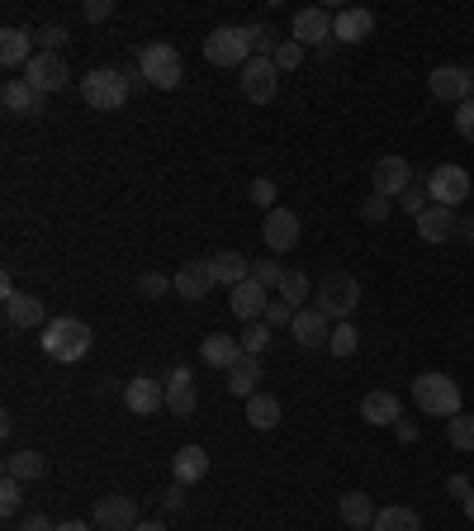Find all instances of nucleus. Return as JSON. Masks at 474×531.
<instances>
[{
    "mask_svg": "<svg viewBox=\"0 0 474 531\" xmlns=\"http://www.w3.org/2000/svg\"><path fill=\"white\" fill-rule=\"evenodd\" d=\"M133 81H138V76L114 72V67H95V72L81 76V100H86L91 110H100V114H114V110H124V105H128Z\"/></svg>",
    "mask_w": 474,
    "mask_h": 531,
    "instance_id": "f257e3e1",
    "label": "nucleus"
},
{
    "mask_svg": "<svg viewBox=\"0 0 474 531\" xmlns=\"http://www.w3.org/2000/svg\"><path fill=\"white\" fill-rule=\"evenodd\" d=\"M86 351H91V328L81 318H53L43 328V356L57 366H76Z\"/></svg>",
    "mask_w": 474,
    "mask_h": 531,
    "instance_id": "f03ea898",
    "label": "nucleus"
},
{
    "mask_svg": "<svg viewBox=\"0 0 474 531\" xmlns=\"http://www.w3.org/2000/svg\"><path fill=\"white\" fill-rule=\"evenodd\" d=\"M313 309L337 318V323H347L351 313L361 309V280L351 271H328L323 275V285L313 290Z\"/></svg>",
    "mask_w": 474,
    "mask_h": 531,
    "instance_id": "7ed1b4c3",
    "label": "nucleus"
},
{
    "mask_svg": "<svg viewBox=\"0 0 474 531\" xmlns=\"http://www.w3.org/2000/svg\"><path fill=\"white\" fill-rule=\"evenodd\" d=\"M413 403L427 418H456V413H465L460 408V385L451 375H441V370H427V375L413 380Z\"/></svg>",
    "mask_w": 474,
    "mask_h": 531,
    "instance_id": "20e7f679",
    "label": "nucleus"
},
{
    "mask_svg": "<svg viewBox=\"0 0 474 531\" xmlns=\"http://www.w3.org/2000/svg\"><path fill=\"white\" fill-rule=\"evenodd\" d=\"M138 72H143V81H152L157 91H176L185 81V62L181 53L171 48V43H147V48H138Z\"/></svg>",
    "mask_w": 474,
    "mask_h": 531,
    "instance_id": "39448f33",
    "label": "nucleus"
},
{
    "mask_svg": "<svg viewBox=\"0 0 474 531\" xmlns=\"http://www.w3.org/2000/svg\"><path fill=\"white\" fill-rule=\"evenodd\" d=\"M204 57L214 62V67H247L252 62V38H247V29H237V24H219L214 34L204 38Z\"/></svg>",
    "mask_w": 474,
    "mask_h": 531,
    "instance_id": "423d86ee",
    "label": "nucleus"
},
{
    "mask_svg": "<svg viewBox=\"0 0 474 531\" xmlns=\"http://www.w3.org/2000/svg\"><path fill=\"white\" fill-rule=\"evenodd\" d=\"M470 190H474L470 171L456 166V162L437 166V171L427 176V195H432V204H446V209H460V204L470 200Z\"/></svg>",
    "mask_w": 474,
    "mask_h": 531,
    "instance_id": "0eeeda50",
    "label": "nucleus"
},
{
    "mask_svg": "<svg viewBox=\"0 0 474 531\" xmlns=\"http://www.w3.org/2000/svg\"><path fill=\"white\" fill-rule=\"evenodd\" d=\"M408 185H413V166H408V157H394V152H389V157H380L375 171H370V190L384 195V200H399Z\"/></svg>",
    "mask_w": 474,
    "mask_h": 531,
    "instance_id": "6e6552de",
    "label": "nucleus"
},
{
    "mask_svg": "<svg viewBox=\"0 0 474 531\" xmlns=\"http://www.w3.org/2000/svg\"><path fill=\"white\" fill-rule=\"evenodd\" d=\"M242 95L252 100V105H266V100H275V86H280V67H275L271 57H252L247 67H242Z\"/></svg>",
    "mask_w": 474,
    "mask_h": 531,
    "instance_id": "1a4fd4ad",
    "label": "nucleus"
},
{
    "mask_svg": "<svg viewBox=\"0 0 474 531\" xmlns=\"http://www.w3.org/2000/svg\"><path fill=\"white\" fill-rule=\"evenodd\" d=\"M24 81H29L38 95L62 91V86H67V57L62 53H34V62L24 67Z\"/></svg>",
    "mask_w": 474,
    "mask_h": 531,
    "instance_id": "9d476101",
    "label": "nucleus"
},
{
    "mask_svg": "<svg viewBox=\"0 0 474 531\" xmlns=\"http://www.w3.org/2000/svg\"><path fill=\"white\" fill-rule=\"evenodd\" d=\"M124 408L133 418H152L157 408H166V380H147V375H133L124 389Z\"/></svg>",
    "mask_w": 474,
    "mask_h": 531,
    "instance_id": "9b49d317",
    "label": "nucleus"
},
{
    "mask_svg": "<svg viewBox=\"0 0 474 531\" xmlns=\"http://www.w3.org/2000/svg\"><path fill=\"white\" fill-rule=\"evenodd\" d=\"M427 91L437 95V100L465 105V100H474V72H465V67H437V72L427 76Z\"/></svg>",
    "mask_w": 474,
    "mask_h": 531,
    "instance_id": "f8f14e48",
    "label": "nucleus"
},
{
    "mask_svg": "<svg viewBox=\"0 0 474 531\" xmlns=\"http://www.w3.org/2000/svg\"><path fill=\"white\" fill-rule=\"evenodd\" d=\"M0 105H5V114H15V119H43V95L24 81V76H15V81H5L0 86Z\"/></svg>",
    "mask_w": 474,
    "mask_h": 531,
    "instance_id": "ddd939ff",
    "label": "nucleus"
},
{
    "mask_svg": "<svg viewBox=\"0 0 474 531\" xmlns=\"http://www.w3.org/2000/svg\"><path fill=\"white\" fill-rule=\"evenodd\" d=\"M95 527L100 531H133L138 527V503L128 494H110L95 503Z\"/></svg>",
    "mask_w": 474,
    "mask_h": 531,
    "instance_id": "4468645a",
    "label": "nucleus"
},
{
    "mask_svg": "<svg viewBox=\"0 0 474 531\" xmlns=\"http://www.w3.org/2000/svg\"><path fill=\"white\" fill-rule=\"evenodd\" d=\"M290 332H294V342H299L304 351H323V347H328V337H332V323H328V313L299 309V313H294V323H290Z\"/></svg>",
    "mask_w": 474,
    "mask_h": 531,
    "instance_id": "2eb2a0df",
    "label": "nucleus"
},
{
    "mask_svg": "<svg viewBox=\"0 0 474 531\" xmlns=\"http://www.w3.org/2000/svg\"><path fill=\"white\" fill-rule=\"evenodd\" d=\"M261 238H266L271 252H290L294 242H299V219H294V209H280V204H275L271 214H266V223H261Z\"/></svg>",
    "mask_w": 474,
    "mask_h": 531,
    "instance_id": "dca6fc26",
    "label": "nucleus"
},
{
    "mask_svg": "<svg viewBox=\"0 0 474 531\" xmlns=\"http://www.w3.org/2000/svg\"><path fill=\"white\" fill-rule=\"evenodd\" d=\"M294 43H304V48H323V43H332V15L328 10H318V5H309V10H299L294 15Z\"/></svg>",
    "mask_w": 474,
    "mask_h": 531,
    "instance_id": "f3484780",
    "label": "nucleus"
},
{
    "mask_svg": "<svg viewBox=\"0 0 474 531\" xmlns=\"http://www.w3.org/2000/svg\"><path fill=\"white\" fill-rule=\"evenodd\" d=\"M456 209H446V204H427L418 219H413V228H418V238L422 242H446V238H456Z\"/></svg>",
    "mask_w": 474,
    "mask_h": 531,
    "instance_id": "a211bd4d",
    "label": "nucleus"
},
{
    "mask_svg": "<svg viewBox=\"0 0 474 531\" xmlns=\"http://www.w3.org/2000/svg\"><path fill=\"white\" fill-rule=\"evenodd\" d=\"M200 356H204V366H214V370H223V375H228V370H233L237 361L247 356V351H242V337H223V332H209V337L200 342Z\"/></svg>",
    "mask_w": 474,
    "mask_h": 531,
    "instance_id": "6ab92c4d",
    "label": "nucleus"
},
{
    "mask_svg": "<svg viewBox=\"0 0 474 531\" xmlns=\"http://www.w3.org/2000/svg\"><path fill=\"white\" fill-rule=\"evenodd\" d=\"M370 34H375V15L361 10V5H351V10H337V15H332V38H337V43H365Z\"/></svg>",
    "mask_w": 474,
    "mask_h": 531,
    "instance_id": "aec40b11",
    "label": "nucleus"
},
{
    "mask_svg": "<svg viewBox=\"0 0 474 531\" xmlns=\"http://www.w3.org/2000/svg\"><path fill=\"white\" fill-rule=\"evenodd\" d=\"M228 309H233L242 323H261L266 309H271V294H266V285H256V280H242L233 290V304H228Z\"/></svg>",
    "mask_w": 474,
    "mask_h": 531,
    "instance_id": "412c9836",
    "label": "nucleus"
},
{
    "mask_svg": "<svg viewBox=\"0 0 474 531\" xmlns=\"http://www.w3.org/2000/svg\"><path fill=\"white\" fill-rule=\"evenodd\" d=\"M361 418L370 422V427H394V422L403 418L399 394H389V389H370V394L361 399Z\"/></svg>",
    "mask_w": 474,
    "mask_h": 531,
    "instance_id": "4be33fe9",
    "label": "nucleus"
},
{
    "mask_svg": "<svg viewBox=\"0 0 474 531\" xmlns=\"http://www.w3.org/2000/svg\"><path fill=\"white\" fill-rule=\"evenodd\" d=\"M5 318H10V328H48V309H43V299L19 294V290L5 299Z\"/></svg>",
    "mask_w": 474,
    "mask_h": 531,
    "instance_id": "5701e85b",
    "label": "nucleus"
},
{
    "mask_svg": "<svg viewBox=\"0 0 474 531\" xmlns=\"http://www.w3.org/2000/svg\"><path fill=\"white\" fill-rule=\"evenodd\" d=\"M214 285H219V280H214V266H209V261H185L181 271H176V294H181V299H204Z\"/></svg>",
    "mask_w": 474,
    "mask_h": 531,
    "instance_id": "b1692460",
    "label": "nucleus"
},
{
    "mask_svg": "<svg viewBox=\"0 0 474 531\" xmlns=\"http://www.w3.org/2000/svg\"><path fill=\"white\" fill-rule=\"evenodd\" d=\"M195 375H190V370H171V375H166V408H171V413H176V418H190V413H195Z\"/></svg>",
    "mask_w": 474,
    "mask_h": 531,
    "instance_id": "393cba45",
    "label": "nucleus"
},
{
    "mask_svg": "<svg viewBox=\"0 0 474 531\" xmlns=\"http://www.w3.org/2000/svg\"><path fill=\"white\" fill-rule=\"evenodd\" d=\"M171 475H176V484H200L209 475V451L204 446H181L171 456Z\"/></svg>",
    "mask_w": 474,
    "mask_h": 531,
    "instance_id": "a878e982",
    "label": "nucleus"
},
{
    "mask_svg": "<svg viewBox=\"0 0 474 531\" xmlns=\"http://www.w3.org/2000/svg\"><path fill=\"white\" fill-rule=\"evenodd\" d=\"M337 513H342V522H347L351 531H370L375 527V503H370V494H361V489H351V494H342V503H337Z\"/></svg>",
    "mask_w": 474,
    "mask_h": 531,
    "instance_id": "bb28decb",
    "label": "nucleus"
},
{
    "mask_svg": "<svg viewBox=\"0 0 474 531\" xmlns=\"http://www.w3.org/2000/svg\"><path fill=\"white\" fill-rule=\"evenodd\" d=\"M34 34H24V29H0V67H29L34 62Z\"/></svg>",
    "mask_w": 474,
    "mask_h": 531,
    "instance_id": "cd10ccee",
    "label": "nucleus"
},
{
    "mask_svg": "<svg viewBox=\"0 0 474 531\" xmlns=\"http://www.w3.org/2000/svg\"><path fill=\"white\" fill-rule=\"evenodd\" d=\"M209 266H214V280H219V285H228V290H237L242 280H252V261L242 257V252H219Z\"/></svg>",
    "mask_w": 474,
    "mask_h": 531,
    "instance_id": "c85d7f7f",
    "label": "nucleus"
},
{
    "mask_svg": "<svg viewBox=\"0 0 474 531\" xmlns=\"http://www.w3.org/2000/svg\"><path fill=\"white\" fill-rule=\"evenodd\" d=\"M43 470H48L43 451H10V456H5V479L29 484V479H43Z\"/></svg>",
    "mask_w": 474,
    "mask_h": 531,
    "instance_id": "c756f323",
    "label": "nucleus"
},
{
    "mask_svg": "<svg viewBox=\"0 0 474 531\" xmlns=\"http://www.w3.org/2000/svg\"><path fill=\"white\" fill-rule=\"evenodd\" d=\"M256 380H261V356H242V361L228 370V389H233L237 399H252Z\"/></svg>",
    "mask_w": 474,
    "mask_h": 531,
    "instance_id": "7c9ffc66",
    "label": "nucleus"
},
{
    "mask_svg": "<svg viewBox=\"0 0 474 531\" xmlns=\"http://www.w3.org/2000/svg\"><path fill=\"white\" fill-rule=\"evenodd\" d=\"M370 531H422L418 513L408 508V503H389V508H380L375 513V527Z\"/></svg>",
    "mask_w": 474,
    "mask_h": 531,
    "instance_id": "2f4dec72",
    "label": "nucleus"
},
{
    "mask_svg": "<svg viewBox=\"0 0 474 531\" xmlns=\"http://www.w3.org/2000/svg\"><path fill=\"white\" fill-rule=\"evenodd\" d=\"M247 422H252L256 432H271L275 422H280V399H275V394H261V389H256L252 399H247Z\"/></svg>",
    "mask_w": 474,
    "mask_h": 531,
    "instance_id": "473e14b6",
    "label": "nucleus"
},
{
    "mask_svg": "<svg viewBox=\"0 0 474 531\" xmlns=\"http://www.w3.org/2000/svg\"><path fill=\"white\" fill-rule=\"evenodd\" d=\"M280 299H285L290 309H299V304H309V299H313L309 275H304V271H285V275H280Z\"/></svg>",
    "mask_w": 474,
    "mask_h": 531,
    "instance_id": "72a5a7b5",
    "label": "nucleus"
},
{
    "mask_svg": "<svg viewBox=\"0 0 474 531\" xmlns=\"http://www.w3.org/2000/svg\"><path fill=\"white\" fill-rule=\"evenodd\" d=\"M446 441H451L456 451H474V418H470V413L446 418Z\"/></svg>",
    "mask_w": 474,
    "mask_h": 531,
    "instance_id": "f704fd0d",
    "label": "nucleus"
},
{
    "mask_svg": "<svg viewBox=\"0 0 474 531\" xmlns=\"http://www.w3.org/2000/svg\"><path fill=\"white\" fill-rule=\"evenodd\" d=\"M356 347H361V332H356V323H337L332 328V337H328V351L332 356H356Z\"/></svg>",
    "mask_w": 474,
    "mask_h": 531,
    "instance_id": "c9c22d12",
    "label": "nucleus"
},
{
    "mask_svg": "<svg viewBox=\"0 0 474 531\" xmlns=\"http://www.w3.org/2000/svg\"><path fill=\"white\" fill-rule=\"evenodd\" d=\"M271 62L280 67V72H294V67L304 62V43H294V38H280V43H275V53H271Z\"/></svg>",
    "mask_w": 474,
    "mask_h": 531,
    "instance_id": "e433bc0d",
    "label": "nucleus"
},
{
    "mask_svg": "<svg viewBox=\"0 0 474 531\" xmlns=\"http://www.w3.org/2000/svg\"><path fill=\"white\" fill-rule=\"evenodd\" d=\"M266 347H271V328H266V323H247V332H242V351H247V356H261Z\"/></svg>",
    "mask_w": 474,
    "mask_h": 531,
    "instance_id": "4c0bfd02",
    "label": "nucleus"
},
{
    "mask_svg": "<svg viewBox=\"0 0 474 531\" xmlns=\"http://www.w3.org/2000/svg\"><path fill=\"white\" fill-rule=\"evenodd\" d=\"M19 508H24V484H19V479H5V484H0V513L15 517Z\"/></svg>",
    "mask_w": 474,
    "mask_h": 531,
    "instance_id": "58836bf2",
    "label": "nucleus"
},
{
    "mask_svg": "<svg viewBox=\"0 0 474 531\" xmlns=\"http://www.w3.org/2000/svg\"><path fill=\"white\" fill-rule=\"evenodd\" d=\"M34 43L43 48V53H62V43H67V29H62V24H43V29L34 34Z\"/></svg>",
    "mask_w": 474,
    "mask_h": 531,
    "instance_id": "ea45409f",
    "label": "nucleus"
},
{
    "mask_svg": "<svg viewBox=\"0 0 474 531\" xmlns=\"http://www.w3.org/2000/svg\"><path fill=\"white\" fill-rule=\"evenodd\" d=\"M294 313L299 309H290V304H285V299H271V309H266V318H261V323H266V328H290L294 323Z\"/></svg>",
    "mask_w": 474,
    "mask_h": 531,
    "instance_id": "a19ab883",
    "label": "nucleus"
},
{
    "mask_svg": "<svg viewBox=\"0 0 474 531\" xmlns=\"http://www.w3.org/2000/svg\"><path fill=\"white\" fill-rule=\"evenodd\" d=\"M247 38H252V53L256 57H271L275 53V34L266 24H247Z\"/></svg>",
    "mask_w": 474,
    "mask_h": 531,
    "instance_id": "79ce46f5",
    "label": "nucleus"
},
{
    "mask_svg": "<svg viewBox=\"0 0 474 531\" xmlns=\"http://www.w3.org/2000/svg\"><path fill=\"white\" fill-rule=\"evenodd\" d=\"M427 204H432V195H427V190H413V185H408V190L399 195V209L408 214V219H418V214L427 209Z\"/></svg>",
    "mask_w": 474,
    "mask_h": 531,
    "instance_id": "37998d69",
    "label": "nucleus"
},
{
    "mask_svg": "<svg viewBox=\"0 0 474 531\" xmlns=\"http://www.w3.org/2000/svg\"><path fill=\"white\" fill-rule=\"evenodd\" d=\"M280 275H285L280 261H256V266H252V280H256V285H266V290H271V285L280 290Z\"/></svg>",
    "mask_w": 474,
    "mask_h": 531,
    "instance_id": "c03bdc74",
    "label": "nucleus"
},
{
    "mask_svg": "<svg viewBox=\"0 0 474 531\" xmlns=\"http://www.w3.org/2000/svg\"><path fill=\"white\" fill-rule=\"evenodd\" d=\"M247 195H252V204H261L266 214L275 209V181H266V176H256V181L247 185Z\"/></svg>",
    "mask_w": 474,
    "mask_h": 531,
    "instance_id": "a18cd8bd",
    "label": "nucleus"
},
{
    "mask_svg": "<svg viewBox=\"0 0 474 531\" xmlns=\"http://www.w3.org/2000/svg\"><path fill=\"white\" fill-rule=\"evenodd\" d=\"M138 290L147 294V299H162L166 290H176V280H166V275H157V271H147L143 280H138Z\"/></svg>",
    "mask_w": 474,
    "mask_h": 531,
    "instance_id": "49530a36",
    "label": "nucleus"
},
{
    "mask_svg": "<svg viewBox=\"0 0 474 531\" xmlns=\"http://www.w3.org/2000/svg\"><path fill=\"white\" fill-rule=\"evenodd\" d=\"M361 219H365V223H384V219H389V200L370 190V200L361 204Z\"/></svg>",
    "mask_w": 474,
    "mask_h": 531,
    "instance_id": "de8ad7c7",
    "label": "nucleus"
},
{
    "mask_svg": "<svg viewBox=\"0 0 474 531\" xmlns=\"http://www.w3.org/2000/svg\"><path fill=\"white\" fill-rule=\"evenodd\" d=\"M456 133L465 138V143H474V100L456 105Z\"/></svg>",
    "mask_w": 474,
    "mask_h": 531,
    "instance_id": "09e8293b",
    "label": "nucleus"
},
{
    "mask_svg": "<svg viewBox=\"0 0 474 531\" xmlns=\"http://www.w3.org/2000/svg\"><path fill=\"white\" fill-rule=\"evenodd\" d=\"M114 15V0H86L81 5V19H91V24H100V19Z\"/></svg>",
    "mask_w": 474,
    "mask_h": 531,
    "instance_id": "8fccbe9b",
    "label": "nucleus"
},
{
    "mask_svg": "<svg viewBox=\"0 0 474 531\" xmlns=\"http://www.w3.org/2000/svg\"><path fill=\"white\" fill-rule=\"evenodd\" d=\"M394 437L403 441V446H408V441H418V422H408V418H399L394 422Z\"/></svg>",
    "mask_w": 474,
    "mask_h": 531,
    "instance_id": "3c124183",
    "label": "nucleus"
},
{
    "mask_svg": "<svg viewBox=\"0 0 474 531\" xmlns=\"http://www.w3.org/2000/svg\"><path fill=\"white\" fill-rule=\"evenodd\" d=\"M446 489H451V494H456V498H465V494H470V489H474V484H470V479H465V475H451V479H446Z\"/></svg>",
    "mask_w": 474,
    "mask_h": 531,
    "instance_id": "603ef678",
    "label": "nucleus"
},
{
    "mask_svg": "<svg viewBox=\"0 0 474 531\" xmlns=\"http://www.w3.org/2000/svg\"><path fill=\"white\" fill-rule=\"evenodd\" d=\"M19 531H57V527H53V522H48V517H38V513H34V517H29V522H24V527H19Z\"/></svg>",
    "mask_w": 474,
    "mask_h": 531,
    "instance_id": "864d4df0",
    "label": "nucleus"
},
{
    "mask_svg": "<svg viewBox=\"0 0 474 531\" xmlns=\"http://www.w3.org/2000/svg\"><path fill=\"white\" fill-rule=\"evenodd\" d=\"M181 489H185V484H176V489H166V494H162V503H166V508H181V503H185V494H181Z\"/></svg>",
    "mask_w": 474,
    "mask_h": 531,
    "instance_id": "5fc2aeb1",
    "label": "nucleus"
},
{
    "mask_svg": "<svg viewBox=\"0 0 474 531\" xmlns=\"http://www.w3.org/2000/svg\"><path fill=\"white\" fill-rule=\"evenodd\" d=\"M57 531H95V522H62Z\"/></svg>",
    "mask_w": 474,
    "mask_h": 531,
    "instance_id": "6e6d98bb",
    "label": "nucleus"
},
{
    "mask_svg": "<svg viewBox=\"0 0 474 531\" xmlns=\"http://www.w3.org/2000/svg\"><path fill=\"white\" fill-rule=\"evenodd\" d=\"M456 228H460V238H470V242H474V219H460Z\"/></svg>",
    "mask_w": 474,
    "mask_h": 531,
    "instance_id": "4d7b16f0",
    "label": "nucleus"
},
{
    "mask_svg": "<svg viewBox=\"0 0 474 531\" xmlns=\"http://www.w3.org/2000/svg\"><path fill=\"white\" fill-rule=\"evenodd\" d=\"M460 503H465V517H470V522H474V489H470V494H465V498H460Z\"/></svg>",
    "mask_w": 474,
    "mask_h": 531,
    "instance_id": "13d9d810",
    "label": "nucleus"
},
{
    "mask_svg": "<svg viewBox=\"0 0 474 531\" xmlns=\"http://www.w3.org/2000/svg\"><path fill=\"white\" fill-rule=\"evenodd\" d=\"M133 531H166V522H138Z\"/></svg>",
    "mask_w": 474,
    "mask_h": 531,
    "instance_id": "bf43d9fd",
    "label": "nucleus"
}]
</instances>
